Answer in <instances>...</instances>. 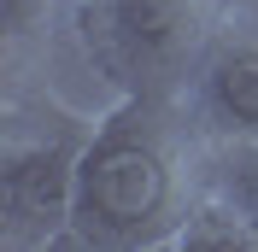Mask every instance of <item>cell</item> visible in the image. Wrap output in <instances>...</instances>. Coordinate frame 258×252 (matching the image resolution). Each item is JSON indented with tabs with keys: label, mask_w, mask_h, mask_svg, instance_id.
I'll list each match as a JSON object with an SVG mask.
<instances>
[{
	"label": "cell",
	"mask_w": 258,
	"mask_h": 252,
	"mask_svg": "<svg viewBox=\"0 0 258 252\" xmlns=\"http://www.w3.org/2000/svg\"><path fill=\"white\" fill-rule=\"evenodd\" d=\"M194 117L206 141H258V30H223L194 53Z\"/></svg>",
	"instance_id": "3"
},
{
	"label": "cell",
	"mask_w": 258,
	"mask_h": 252,
	"mask_svg": "<svg viewBox=\"0 0 258 252\" xmlns=\"http://www.w3.org/2000/svg\"><path fill=\"white\" fill-rule=\"evenodd\" d=\"M100 111H64L59 123H12L0 153V240L6 246H59L71 240L77 164Z\"/></svg>",
	"instance_id": "2"
},
{
	"label": "cell",
	"mask_w": 258,
	"mask_h": 252,
	"mask_svg": "<svg viewBox=\"0 0 258 252\" xmlns=\"http://www.w3.org/2000/svg\"><path fill=\"white\" fill-rule=\"evenodd\" d=\"M194 200H200V147L188 141V129H176L153 100L117 94L94 117L77 164L71 246H176Z\"/></svg>",
	"instance_id": "1"
},
{
	"label": "cell",
	"mask_w": 258,
	"mask_h": 252,
	"mask_svg": "<svg viewBox=\"0 0 258 252\" xmlns=\"http://www.w3.org/2000/svg\"><path fill=\"white\" fill-rule=\"evenodd\" d=\"M200 188L235 200L258 229V141H200Z\"/></svg>",
	"instance_id": "6"
},
{
	"label": "cell",
	"mask_w": 258,
	"mask_h": 252,
	"mask_svg": "<svg viewBox=\"0 0 258 252\" xmlns=\"http://www.w3.org/2000/svg\"><path fill=\"white\" fill-rule=\"evenodd\" d=\"M176 252H258V229L235 200H223L217 188H200V200L176 235Z\"/></svg>",
	"instance_id": "5"
},
{
	"label": "cell",
	"mask_w": 258,
	"mask_h": 252,
	"mask_svg": "<svg viewBox=\"0 0 258 252\" xmlns=\"http://www.w3.org/2000/svg\"><path fill=\"white\" fill-rule=\"evenodd\" d=\"M106 24L129 71H164L194 53L200 0H106Z\"/></svg>",
	"instance_id": "4"
}]
</instances>
